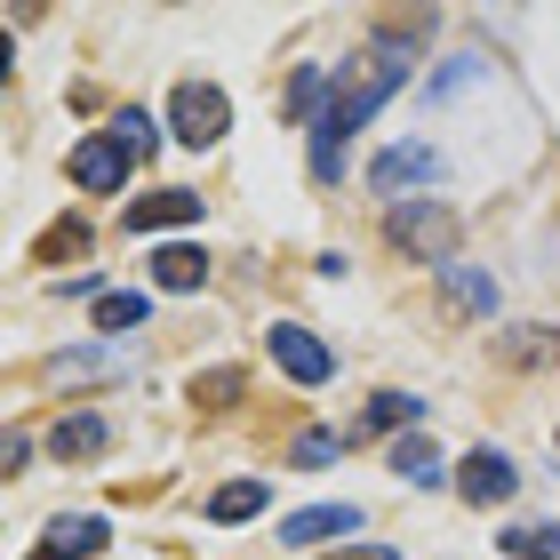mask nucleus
<instances>
[{"label":"nucleus","instance_id":"6","mask_svg":"<svg viewBox=\"0 0 560 560\" xmlns=\"http://www.w3.org/2000/svg\"><path fill=\"white\" fill-rule=\"evenodd\" d=\"M497 369H513V376H545L560 369V328H537V320H521V328H497Z\"/></svg>","mask_w":560,"mask_h":560},{"label":"nucleus","instance_id":"23","mask_svg":"<svg viewBox=\"0 0 560 560\" xmlns=\"http://www.w3.org/2000/svg\"><path fill=\"white\" fill-rule=\"evenodd\" d=\"M337 456H345V441H337V432H296L289 465H304V472H320V465H337Z\"/></svg>","mask_w":560,"mask_h":560},{"label":"nucleus","instance_id":"5","mask_svg":"<svg viewBox=\"0 0 560 560\" xmlns=\"http://www.w3.org/2000/svg\"><path fill=\"white\" fill-rule=\"evenodd\" d=\"M120 224H129V233H192L200 224V192H185V185L137 192L129 209H120Z\"/></svg>","mask_w":560,"mask_h":560},{"label":"nucleus","instance_id":"26","mask_svg":"<svg viewBox=\"0 0 560 560\" xmlns=\"http://www.w3.org/2000/svg\"><path fill=\"white\" fill-rule=\"evenodd\" d=\"M337 560H400V552H393V545H345Z\"/></svg>","mask_w":560,"mask_h":560},{"label":"nucleus","instance_id":"18","mask_svg":"<svg viewBox=\"0 0 560 560\" xmlns=\"http://www.w3.org/2000/svg\"><path fill=\"white\" fill-rule=\"evenodd\" d=\"M328 105H337V96H328V81H320L313 65L289 72V120H313V129H320V113H328Z\"/></svg>","mask_w":560,"mask_h":560},{"label":"nucleus","instance_id":"24","mask_svg":"<svg viewBox=\"0 0 560 560\" xmlns=\"http://www.w3.org/2000/svg\"><path fill=\"white\" fill-rule=\"evenodd\" d=\"M224 400H241V369H209L192 385V409H224Z\"/></svg>","mask_w":560,"mask_h":560},{"label":"nucleus","instance_id":"7","mask_svg":"<svg viewBox=\"0 0 560 560\" xmlns=\"http://www.w3.org/2000/svg\"><path fill=\"white\" fill-rule=\"evenodd\" d=\"M265 352L296 376V385H328V369H337V361H328V345L313 337V328H296V320H280L272 337H265Z\"/></svg>","mask_w":560,"mask_h":560},{"label":"nucleus","instance_id":"10","mask_svg":"<svg viewBox=\"0 0 560 560\" xmlns=\"http://www.w3.org/2000/svg\"><path fill=\"white\" fill-rule=\"evenodd\" d=\"M352 528H361V504H313V513L280 521V537L289 545H337V537H352Z\"/></svg>","mask_w":560,"mask_h":560},{"label":"nucleus","instance_id":"16","mask_svg":"<svg viewBox=\"0 0 560 560\" xmlns=\"http://www.w3.org/2000/svg\"><path fill=\"white\" fill-rule=\"evenodd\" d=\"M417 393H369V409H361V424L369 432H417Z\"/></svg>","mask_w":560,"mask_h":560},{"label":"nucleus","instance_id":"17","mask_svg":"<svg viewBox=\"0 0 560 560\" xmlns=\"http://www.w3.org/2000/svg\"><path fill=\"white\" fill-rule=\"evenodd\" d=\"M72 257H89V217H57L40 233V265H72Z\"/></svg>","mask_w":560,"mask_h":560},{"label":"nucleus","instance_id":"4","mask_svg":"<svg viewBox=\"0 0 560 560\" xmlns=\"http://www.w3.org/2000/svg\"><path fill=\"white\" fill-rule=\"evenodd\" d=\"M129 144H120L113 129L105 137H81V144H72V161H65V176H72V185H81V192H120V185H129Z\"/></svg>","mask_w":560,"mask_h":560},{"label":"nucleus","instance_id":"3","mask_svg":"<svg viewBox=\"0 0 560 560\" xmlns=\"http://www.w3.org/2000/svg\"><path fill=\"white\" fill-rule=\"evenodd\" d=\"M224 120H233L224 89H209V81H176V96H168V137L185 144V152H209V144L224 137Z\"/></svg>","mask_w":560,"mask_h":560},{"label":"nucleus","instance_id":"13","mask_svg":"<svg viewBox=\"0 0 560 560\" xmlns=\"http://www.w3.org/2000/svg\"><path fill=\"white\" fill-rule=\"evenodd\" d=\"M152 280H161V289H200V280H209V257H200V248H185V241H168V248H152Z\"/></svg>","mask_w":560,"mask_h":560},{"label":"nucleus","instance_id":"15","mask_svg":"<svg viewBox=\"0 0 560 560\" xmlns=\"http://www.w3.org/2000/svg\"><path fill=\"white\" fill-rule=\"evenodd\" d=\"M144 313H152V304H144L137 289H96V328H105V337H129V328H144Z\"/></svg>","mask_w":560,"mask_h":560},{"label":"nucleus","instance_id":"2","mask_svg":"<svg viewBox=\"0 0 560 560\" xmlns=\"http://www.w3.org/2000/svg\"><path fill=\"white\" fill-rule=\"evenodd\" d=\"M385 241L400 248V257L417 265H456V241H465V224H456V209H441V200H400V209L385 217Z\"/></svg>","mask_w":560,"mask_h":560},{"label":"nucleus","instance_id":"25","mask_svg":"<svg viewBox=\"0 0 560 560\" xmlns=\"http://www.w3.org/2000/svg\"><path fill=\"white\" fill-rule=\"evenodd\" d=\"M120 144H129V161H144L152 152V113H120V129H113Z\"/></svg>","mask_w":560,"mask_h":560},{"label":"nucleus","instance_id":"21","mask_svg":"<svg viewBox=\"0 0 560 560\" xmlns=\"http://www.w3.org/2000/svg\"><path fill=\"white\" fill-rule=\"evenodd\" d=\"M441 289L465 304V313H497V289H489V280H480L472 265H448V272H441Z\"/></svg>","mask_w":560,"mask_h":560},{"label":"nucleus","instance_id":"14","mask_svg":"<svg viewBox=\"0 0 560 560\" xmlns=\"http://www.w3.org/2000/svg\"><path fill=\"white\" fill-rule=\"evenodd\" d=\"M265 504H272V489H265V480H224V489L209 497V521H224V528H241V521H257Z\"/></svg>","mask_w":560,"mask_h":560},{"label":"nucleus","instance_id":"11","mask_svg":"<svg viewBox=\"0 0 560 560\" xmlns=\"http://www.w3.org/2000/svg\"><path fill=\"white\" fill-rule=\"evenodd\" d=\"M424 176H441V152L432 144H393V152H376L369 161V185H424Z\"/></svg>","mask_w":560,"mask_h":560},{"label":"nucleus","instance_id":"9","mask_svg":"<svg viewBox=\"0 0 560 560\" xmlns=\"http://www.w3.org/2000/svg\"><path fill=\"white\" fill-rule=\"evenodd\" d=\"M105 545H113V528L96 521V513H65V521H48V537H40L48 560H89V552H105Z\"/></svg>","mask_w":560,"mask_h":560},{"label":"nucleus","instance_id":"12","mask_svg":"<svg viewBox=\"0 0 560 560\" xmlns=\"http://www.w3.org/2000/svg\"><path fill=\"white\" fill-rule=\"evenodd\" d=\"M48 448H57V465H96L105 456V417H57Z\"/></svg>","mask_w":560,"mask_h":560},{"label":"nucleus","instance_id":"27","mask_svg":"<svg viewBox=\"0 0 560 560\" xmlns=\"http://www.w3.org/2000/svg\"><path fill=\"white\" fill-rule=\"evenodd\" d=\"M33 560H48V552H33Z\"/></svg>","mask_w":560,"mask_h":560},{"label":"nucleus","instance_id":"20","mask_svg":"<svg viewBox=\"0 0 560 560\" xmlns=\"http://www.w3.org/2000/svg\"><path fill=\"white\" fill-rule=\"evenodd\" d=\"M393 472H409V480H441V448H432L424 432H400V441H393Z\"/></svg>","mask_w":560,"mask_h":560},{"label":"nucleus","instance_id":"1","mask_svg":"<svg viewBox=\"0 0 560 560\" xmlns=\"http://www.w3.org/2000/svg\"><path fill=\"white\" fill-rule=\"evenodd\" d=\"M400 48H376V57H361L345 72V89H337V105L320 113V129H313V176L320 185H337L345 176V137L361 129V120H376V105H385V96L400 89Z\"/></svg>","mask_w":560,"mask_h":560},{"label":"nucleus","instance_id":"19","mask_svg":"<svg viewBox=\"0 0 560 560\" xmlns=\"http://www.w3.org/2000/svg\"><path fill=\"white\" fill-rule=\"evenodd\" d=\"M504 552H513V560H560V528H545V521H513V528H504Z\"/></svg>","mask_w":560,"mask_h":560},{"label":"nucleus","instance_id":"8","mask_svg":"<svg viewBox=\"0 0 560 560\" xmlns=\"http://www.w3.org/2000/svg\"><path fill=\"white\" fill-rule=\"evenodd\" d=\"M513 489H521V472H513L504 448H472L465 465H456V497H465V504H504Z\"/></svg>","mask_w":560,"mask_h":560},{"label":"nucleus","instance_id":"22","mask_svg":"<svg viewBox=\"0 0 560 560\" xmlns=\"http://www.w3.org/2000/svg\"><path fill=\"white\" fill-rule=\"evenodd\" d=\"M48 376H57V385H105L113 361H105V352H57V361H48Z\"/></svg>","mask_w":560,"mask_h":560}]
</instances>
